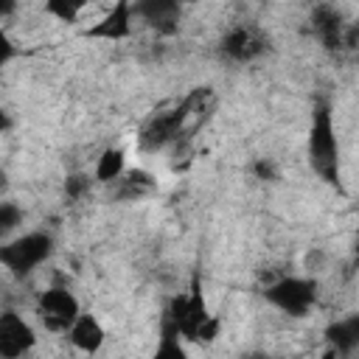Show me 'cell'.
Returning <instances> with one entry per match:
<instances>
[{"instance_id":"6da1fadb","label":"cell","mask_w":359,"mask_h":359,"mask_svg":"<svg viewBox=\"0 0 359 359\" xmlns=\"http://www.w3.org/2000/svg\"><path fill=\"white\" fill-rule=\"evenodd\" d=\"M53 252V238L45 230H31L14 241H8L0 250V261L11 275H28L34 272L48 255Z\"/></svg>"},{"instance_id":"7a4b0ae2","label":"cell","mask_w":359,"mask_h":359,"mask_svg":"<svg viewBox=\"0 0 359 359\" xmlns=\"http://www.w3.org/2000/svg\"><path fill=\"white\" fill-rule=\"evenodd\" d=\"M309 157H311L314 171L323 180H328V182L337 180V135H334L328 109H320L314 115L311 135H309Z\"/></svg>"},{"instance_id":"3957f363","label":"cell","mask_w":359,"mask_h":359,"mask_svg":"<svg viewBox=\"0 0 359 359\" xmlns=\"http://www.w3.org/2000/svg\"><path fill=\"white\" fill-rule=\"evenodd\" d=\"M36 314L45 323L48 331H70V325L79 320V300L62 289V286H50L39 294L36 300Z\"/></svg>"},{"instance_id":"277c9868","label":"cell","mask_w":359,"mask_h":359,"mask_svg":"<svg viewBox=\"0 0 359 359\" xmlns=\"http://www.w3.org/2000/svg\"><path fill=\"white\" fill-rule=\"evenodd\" d=\"M314 297H317L314 283L303 278H280L266 289V300L292 317H303L314 306Z\"/></svg>"},{"instance_id":"5b68a950","label":"cell","mask_w":359,"mask_h":359,"mask_svg":"<svg viewBox=\"0 0 359 359\" xmlns=\"http://www.w3.org/2000/svg\"><path fill=\"white\" fill-rule=\"evenodd\" d=\"M219 50H222L224 59H230L236 65H244V62H252L258 53L266 50V36L255 25H233L222 36Z\"/></svg>"},{"instance_id":"8992f818","label":"cell","mask_w":359,"mask_h":359,"mask_svg":"<svg viewBox=\"0 0 359 359\" xmlns=\"http://www.w3.org/2000/svg\"><path fill=\"white\" fill-rule=\"evenodd\" d=\"M36 337L34 328L17 314V311H6L0 317V356L3 359H20L34 348Z\"/></svg>"},{"instance_id":"52a82bcc","label":"cell","mask_w":359,"mask_h":359,"mask_svg":"<svg viewBox=\"0 0 359 359\" xmlns=\"http://www.w3.org/2000/svg\"><path fill=\"white\" fill-rule=\"evenodd\" d=\"M67 337H70L73 348H79L84 353H95L104 345V328L93 314H79V320L70 325Z\"/></svg>"},{"instance_id":"ba28073f","label":"cell","mask_w":359,"mask_h":359,"mask_svg":"<svg viewBox=\"0 0 359 359\" xmlns=\"http://www.w3.org/2000/svg\"><path fill=\"white\" fill-rule=\"evenodd\" d=\"M325 339H328V348H334L339 356L356 351L359 348V314H351V317L331 323L325 328Z\"/></svg>"},{"instance_id":"9c48e42d","label":"cell","mask_w":359,"mask_h":359,"mask_svg":"<svg viewBox=\"0 0 359 359\" xmlns=\"http://www.w3.org/2000/svg\"><path fill=\"white\" fill-rule=\"evenodd\" d=\"M132 11H135V17H143L149 25L171 31L174 28V20L180 14V6L177 3H168V0H146V3H135Z\"/></svg>"},{"instance_id":"30bf717a","label":"cell","mask_w":359,"mask_h":359,"mask_svg":"<svg viewBox=\"0 0 359 359\" xmlns=\"http://www.w3.org/2000/svg\"><path fill=\"white\" fill-rule=\"evenodd\" d=\"M132 17H135L132 6L118 3V6H112V11H109L95 28H90V34H93V36H107V39H121V36H126V34L132 31V25H129Z\"/></svg>"},{"instance_id":"8fae6325","label":"cell","mask_w":359,"mask_h":359,"mask_svg":"<svg viewBox=\"0 0 359 359\" xmlns=\"http://www.w3.org/2000/svg\"><path fill=\"white\" fill-rule=\"evenodd\" d=\"M311 25H314V31L320 34V39H323L328 48L339 45V39H342V20H339V14H337L331 6H320V8L311 14Z\"/></svg>"},{"instance_id":"7c38bea8","label":"cell","mask_w":359,"mask_h":359,"mask_svg":"<svg viewBox=\"0 0 359 359\" xmlns=\"http://www.w3.org/2000/svg\"><path fill=\"white\" fill-rule=\"evenodd\" d=\"M112 185H115V196H118V199H140V196H146V194L154 188V180H151V174L135 168V171H126V174H123L118 182H112Z\"/></svg>"},{"instance_id":"4fadbf2b","label":"cell","mask_w":359,"mask_h":359,"mask_svg":"<svg viewBox=\"0 0 359 359\" xmlns=\"http://www.w3.org/2000/svg\"><path fill=\"white\" fill-rule=\"evenodd\" d=\"M126 174V157L121 149H107L95 163V180L98 182H118Z\"/></svg>"},{"instance_id":"5bb4252c","label":"cell","mask_w":359,"mask_h":359,"mask_svg":"<svg viewBox=\"0 0 359 359\" xmlns=\"http://www.w3.org/2000/svg\"><path fill=\"white\" fill-rule=\"evenodd\" d=\"M45 11L59 17L62 22H73L84 11V6L81 3H67V0H50V3H45Z\"/></svg>"},{"instance_id":"9a60e30c","label":"cell","mask_w":359,"mask_h":359,"mask_svg":"<svg viewBox=\"0 0 359 359\" xmlns=\"http://www.w3.org/2000/svg\"><path fill=\"white\" fill-rule=\"evenodd\" d=\"M20 222H22V210L14 202H3L0 205V233L8 236Z\"/></svg>"},{"instance_id":"2e32d148","label":"cell","mask_w":359,"mask_h":359,"mask_svg":"<svg viewBox=\"0 0 359 359\" xmlns=\"http://www.w3.org/2000/svg\"><path fill=\"white\" fill-rule=\"evenodd\" d=\"M90 177L87 174H73V177H67L65 180V194L70 196V199H81L87 191H90Z\"/></svg>"},{"instance_id":"e0dca14e","label":"cell","mask_w":359,"mask_h":359,"mask_svg":"<svg viewBox=\"0 0 359 359\" xmlns=\"http://www.w3.org/2000/svg\"><path fill=\"white\" fill-rule=\"evenodd\" d=\"M154 359H188V356H185V351L180 348V342L168 337V339H163V345H160V351H157Z\"/></svg>"},{"instance_id":"ac0fdd59","label":"cell","mask_w":359,"mask_h":359,"mask_svg":"<svg viewBox=\"0 0 359 359\" xmlns=\"http://www.w3.org/2000/svg\"><path fill=\"white\" fill-rule=\"evenodd\" d=\"M255 171L261 174V180H269V177L275 174V165H272V163H266V160H261V163H255Z\"/></svg>"},{"instance_id":"d6986e66","label":"cell","mask_w":359,"mask_h":359,"mask_svg":"<svg viewBox=\"0 0 359 359\" xmlns=\"http://www.w3.org/2000/svg\"><path fill=\"white\" fill-rule=\"evenodd\" d=\"M241 359H269V356H266L264 351H250V353H244Z\"/></svg>"},{"instance_id":"ffe728a7","label":"cell","mask_w":359,"mask_h":359,"mask_svg":"<svg viewBox=\"0 0 359 359\" xmlns=\"http://www.w3.org/2000/svg\"><path fill=\"white\" fill-rule=\"evenodd\" d=\"M356 261H359V241H356Z\"/></svg>"}]
</instances>
